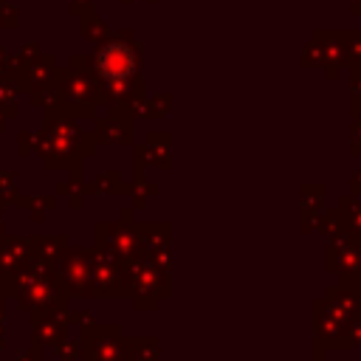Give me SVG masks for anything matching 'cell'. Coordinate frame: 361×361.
Listing matches in <instances>:
<instances>
[{
  "label": "cell",
  "mask_w": 361,
  "mask_h": 361,
  "mask_svg": "<svg viewBox=\"0 0 361 361\" xmlns=\"http://www.w3.org/2000/svg\"><path fill=\"white\" fill-rule=\"evenodd\" d=\"M96 71L104 79H127L135 71V51L127 42H110L99 51Z\"/></svg>",
  "instance_id": "cell-1"
}]
</instances>
